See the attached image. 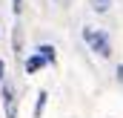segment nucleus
Segmentation results:
<instances>
[{
  "mask_svg": "<svg viewBox=\"0 0 123 118\" xmlns=\"http://www.w3.org/2000/svg\"><path fill=\"white\" fill-rule=\"evenodd\" d=\"M83 40L89 43V49H92L94 55H100V58H109V55H112V43H109V35H106V32L86 26V29H83Z\"/></svg>",
  "mask_w": 123,
  "mask_h": 118,
  "instance_id": "f257e3e1",
  "label": "nucleus"
},
{
  "mask_svg": "<svg viewBox=\"0 0 123 118\" xmlns=\"http://www.w3.org/2000/svg\"><path fill=\"white\" fill-rule=\"evenodd\" d=\"M6 81V60H0V84Z\"/></svg>",
  "mask_w": 123,
  "mask_h": 118,
  "instance_id": "6e6552de",
  "label": "nucleus"
},
{
  "mask_svg": "<svg viewBox=\"0 0 123 118\" xmlns=\"http://www.w3.org/2000/svg\"><path fill=\"white\" fill-rule=\"evenodd\" d=\"M112 3H115V0H92V9L97 15H106V12L112 9Z\"/></svg>",
  "mask_w": 123,
  "mask_h": 118,
  "instance_id": "39448f33",
  "label": "nucleus"
},
{
  "mask_svg": "<svg viewBox=\"0 0 123 118\" xmlns=\"http://www.w3.org/2000/svg\"><path fill=\"white\" fill-rule=\"evenodd\" d=\"M46 63H49V60L43 58L40 52H31L29 58H26V72H29V75H34V72H40V69H43Z\"/></svg>",
  "mask_w": 123,
  "mask_h": 118,
  "instance_id": "7ed1b4c3",
  "label": "nucleus"
},
{
  "mask_svg": "<svg viewBox=\"0 0 123 118\" xmlns=\"http://www.w3.org/2000/svg\"><path fill=\"white\" fill-rule=\"evenodd\" d=\"M12 12L20 15V12H23V0H12Z\"/></svg>",
  "mask_w": 123,
  "mask_h": 118,
  "instance_id": "0eeeda50",
  "label": "nucleus"
},
{
  "mask_svg": "<svg viewBox=\"0 0 123 118\" xmlns=\"http://www.w3.org/2000/svg\"><path fill=\"white\" fill-rule=\"evenodd\" d=\"M117 78H120V81H123V63H120V66H117Z\"/></svg>",
  "mask_w": 123,
  "mask_h": 118,
  "instance_id": "1a4fd4ad",
  "label": "nucleus"
},
{
  "mask_svg": "<svg viewBox=\"0 0 123 118\" xmlns=\"http://www.w3.org/2000/svg\"><path fill=\"white\" fill-rule=\"evenodd\" d=\"M37 52H40L43 58L49 60V63H55V60H57V55H55V46H49V43H43V46H37Z\"/></svg>",
  "mask_w": 123,
  "mask_h": 118,
  "instance_id": "423d86ee",
  "label": "nucleus"
},
{
  "mask_svg": "<svg viewBox=\"0 0 123 118\" xmlns=\"http://www.w3.org/2000/svg\"><path fill=\"white\" fill-rule=\"evenodd\" d=\"M46 98H49V92H46V89H40V92H37V107H34V118H40V115H43Z\"/></svg>",
  "mask_w": 123,
  "mask_h": 118,
  "instance_id": "20e7f679",
  "label": "nucleus"
},
{
  "mask_svg": "<svg viewBox=\"0 0 123 118\" xmlns=\"http://www.w3.org/2000/svg\"><path fill=\"white\" fill-rule=\"evenodd\" d=\"M55 3H66V0H55Z\"/></svg>",
  "mask_w": 123,
  "mask_h": 118,
  "instance_id": "9d476101",
  "label": "nucleus"
},
{
  "mask_svg": "<svg viewBox=\"0 0 123 118\" xmlns=\"http://www.w3.org/2000/svg\"><path fill=\"white\" fill-rule=\"evenodd\" d=\"M0 98H3V112H6V118H17V95H14V87L9 81H3Z\"/></svg>",
  "mask_w": 123,
  "mask_h": 118,
  "instance_id": "f03ea898",
  "label": "nucleus"
}]
</instances>
